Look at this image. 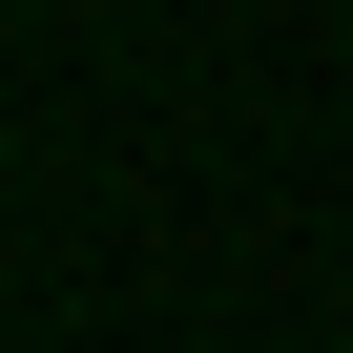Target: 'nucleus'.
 <instances>
[{"label": "nucleus", "instance_id": "nucleus-1", "mask_svg": "<svg viewBox=\"0 0 353 353\" xmlns=\"http://www.w3.org/2000/svg\"><path fill=\"white\" fill-rule=\"evenodd\" d=\"M21 21H63V0H21Z\"/></svg>", "mask_w": 353, "mask_h": 353}]
</instances>
